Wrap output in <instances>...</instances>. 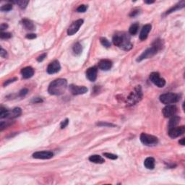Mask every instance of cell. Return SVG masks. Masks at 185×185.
I'll list each match as a JSON object with an SVG mask.
<instances>
[{
	"label": "cell",
	"instance_id": "cell-31",
	"mask_svg": "<svg viewBox=\"0 0 185 185\" xmlns=\"http://www.w3.org/2000/svg\"><path fill=\"white\" fill-rule=\"evenodd\" d=\"M96 125L97 126H101V127H114L115 125L113 124H111V123H108V122H98L97 124H96Z\"/></svg>",
	"mask_w": 185,
	"mask_h": 185
},
{
	"label": "cell",
	"instance_id": "cell-25",
	"mask_svg": "<svg viewBox=\"0 0 185 185\" xmlns=\"http://www.w3.org/2000/svg\"><path fill=\"white\" fill-rule=\"evenodd\" d=\"M138 29H139V24L138 23H134L130 26V29H129V33L130 35H135L138 33Z\"/></svg>",
	"mask_w": 185,
	"mask_h": 185
},
{
	"label": "cell",
	"instance_id": "cell-34",
	"mask_svg": "<svg viewBox=\"0 0 185 185\" xmlns=\"http://www.w3.org/2000/svg\"><path fill=\"white\" fill-rule=\"evenodd\" d=\"M16 80H18V78H17V77H14V78L10 79V80H7V81H5L3 83V86H7V85H10V83H12V82H15Z\"/></svg>",
	"mask_w": 185,
	"mask_h": 185
},
{
	"label": "cell",
	"instance_id": "cell-32",
	"mask_svg": "<svg viewBox=\"0 0 185 185\" xmlns=\"http://www.w3.org/2000/svg\"><path fill=\"white\" fill-rule=\"evenodd\" d=\"M103 155L105 157H106L107 158H109V159L111 160H116L117 159L118 156L116 155L112 154V153H104Z\"/></svg>",
	"mask_w": 185,
	"mask_h": 185
},
{
	"label": "cell",
	"instance_id": "cell-18",
	"mask_svg": "<svg viewBox=\"0 0 185 185\" xmlns=\"http://www.w3.org/2000/svg\"><path fill=\"white\" fill-rule=\"evenodd\" d=\"M22 24H23V27L26 28V30H33L35 29L33 23L30 20L27 19V18H24V19L22 20Z\"/></svg>",
	"mask_w": 185,
	"mask_h": 185
},
{
	"label": "cell",
	"instance_id": "cell-17",
	"mask_svg": "<svg viewBox=\"0 0 185 185\" xmlns=\"http://www.w3.org/2000/svg\"><path fill=\"white\" fill-rule=\"evenodd\" d=\"M21 74L24 79L32 77L34 74V69L31 67H26L21 69Z\"/></svg>",
	"mask_w": 185,
	"mask_h": 185
},
{
	"label": "cell",
	"instance_id": "cell-16",
	"mask_svg": "<svg viewBox=\"0 0 185 185\" xmlns=\"http://www.w3.org/2000/svg\"><path fill=\"white\" fill-rule=\"evenodd\" d=\"M111 67H112V62L109 60H102L99 63V68L101 70H109Z\"/></svg>",
	"mask_w": 185,
	"mask_h": 185
},
{
	"label": "cell",
	"instance_id": "cell-42",
	"mask_svg": "<svg viewBox=\"0 0 185 185\" xmlns=\"http://www.w3.org/2000/svg\"><path fill=\"white\" fill-rule=\"evenodd\" d=\"M7 28H8V26H7V24H6V23H2V24L1 25V26H0V29H1V32L4 30H5V29H7Z\"/></svg>",
	"mask_w": 185,
	"mask_h": 185
},
{
	"label": "cell",
	"instance_id": "cell-35",
	"mask_svg": "<svg viewBox=\"0 0 185 185\" xmlns=\"http://www.w3.org/2000/svg\"><path fill=\"white\" fill-rule=\"evenodd\" d=\"M68 124H69V119H66L65 120L62 121V122H61V124H60V127H61V129L65 128V127H66L68 125Z\"/></svg>",
	"mask_w": 185,
	"mask_h": 185
},
{
	"label": "cell",
	"instance_id": "cell-14",
	"mask_svg": "<svg viewBox=\"0 0 185 185\" xmlns=\"http://www.w3.org/2000/svg\"><path fill=\"white\" fill-rule=\"evenodd\" d=\"M97 73L98 69L96 67H92L87 69L86 71V77L91 82L96 81L97 78Z\"/></svg>",
	"mask_w": 185,
	"mask_h": 185
},
{
	"label": "cell",
	"instance_id": "cell-11",
	"mask_svg": "<svg viewBox=\"0 0 185 185\" xmlns=\"http://www.w3.org/2000/svg\"><path fill=\"white\" fill-rule=\"evenodd\" d=\"M60 69H61V66H60V62L57 60H54L48 65L46 71H47L48 74H52L60 72Z\"/></svg>",
	"mask_w": 185,
	"mask_h": 185
},
{
	"label": "cell",
	"instance_id": "cell-19",
	"mask_svg": "<svg viewBox=\"0 0 185 185\" xmlns=\"http://www.w3.org/2000/svg\"><path fill=\"white\" fill-rule=\"evenodd\" d=\"M144 166L147 169H153L155 168V159L152 157H148L144 161Z\"/></svg>",
	"mask_w": 185,
	"mask_h": 185
},
{
	"label": "cell",
	"instance_id": "cell-12",
	"mask_svg": "<svg viewBox=\"0 0 185 185\" xmlns=\"http://www.w3.org/2000/svg\"><path fill=\"white\" fill-rule=\"evenodd\" d=\"M69 91L72 95L77 96V95L85 94L88 91V88L85 86H78L75 85H69Z\"/></svg>",
	"mask_w": 185,
	"mask_h": 185
},
{
	"label": "cell",
	"instance_id": "cell-43",
	"mask_svg": "<svg viewBox=\"0 0 185 185\" xmlns=\"http://www.w3.org/2000/svg\"><path fill=\"white\" fill-rule=\"evenodd\" d=\"M184 141H185L184 138H182V139H181L179 141V143L180 145H185Z\"/></svg>",
	"mask_w": 185,
	"mask_h": 185
},
{
	"label": "cell",
	"instance_id": "cell-8",
	"mask_svg": "<svg viewBox=\"0 0 185 185\" xmlns=\"http://www.w3.org/2000/svg\"><path fill=\"white\" fill-rule=\"evenodd\" d=\"M177 112V107L174 104H169V105H166L165 106L164 109L162 110L163 115L164 117L166 118H171L172 116H175L176 113Z\"/></svg>",
	"mask_w": 185,
	"mask_h": 185
},
{
	"label": "cell",
	"instance_id": "cell-15",
	"mask_svg": "<svg viewBox=\"0 0 185 185\" xmlns=\"http://www.w3.org/2000/svg\"><path fill=\"white\" fill-rule=\"evenodd\" d=\"M151 28L152 26L150 24H147L142 27L139 36L140 41H145V40L147 38V35H148L149 32L151 30Z\"/></svg>",
	"mask_w": 185,
	"mask_h": 185
},
{
	"label": "cell",
	"instance_id": "cell-44",
	"mask_svg": "<svg viewBox=\"0 0 185 185\" xmlns=\"http://www.w3.org/2000/svg\"><path fill=\"white\" fill-rule=\"evenodd\" d=\"M145 3H146V4H153V3H154V1H145Z\"/></svg>",
	"mask_w": 185,
	"mask_h": 185
},
{
	"label": "cell",
	"instance_id": "cell-38",
	"mask_svg": "<svg viewBox=\"0 0 185 185\" xmlns=\"http://www.w3.org/2000/svg\"><path fill=\"white\" fill-rule=\"evenodd\" d=\"M0 56L3 58H6L7 57V53L4 49H3L2 48H1V51H0Z\"/></svg>",
	"mask_w": 185,
	"mask_h": 185
},
{
	"label": "cell",
	"instance_id": "cell-20",
	"mask_svg": "<svg viewBox=\"0 0 185 185\" xmlns=\"http://www.w3.org/2000/svg\"><path fill=\"white\" fill-rule=\"evenodd\" d=\"M184 6H185V1H184V0H183V1H180V2L178 3V4L174 6L173 7H172L171 9H169V10L166 12V15H169V14L172 13V12H175V11L181 10V9L184 8Z\"/></svg>",
	"mask_w": 185,
	"mask_h": 185
},
{
	"label": "cell",
	"instance_id": "cell-23",
	"mask_svg": "<svg viewBox=\"0 0 185 185\" xmlns=\"http://www.w3.org/2000/svg\"><path fill=\"white\" fill-rule=\"evenodd\" d=\"M180 121V117L178 116H174L172 117H171L170 121H169V129L173 128V127H176L177 124H179Z\"/></svg>",
	"mask_w": 185,
	"mask_h": 185
},
{
	"label": "cell",
	"instance_id": "cell-2",
	"mask_svg": "<svg viewBox=\"0 0 185 185\" xmlns=\"http://www.w3.org/2000/svg\"><path fill=\"white\" fill-rule=\"evenodd\" d=\"M67 87V81L63 78L57 79L52 82L48 88V92L52 96H60L65 92Z\"/></svg>",
	"mask_w": 185,
	"mask_h": 185
},
{
	"label": "cell",
	"instance_id": "cell-28",
	"mask_svg": "<svg viewBox=\"0 0 185 185\" xmlns=\"http://www.w3.org/2000/svg\"><path fill=\"white\" fill-rule=\"evenodd\" d=\"M100 42L102 45L106 48H109L111 46V43L108 41V40L107 38H104V37H101L100 38Z\"/></svg>",
	"mask_w": 185,
	"mask_h": 185
},
{
	"label": "cell",
	"instance_id": "cell-7",
	"mask_svg": "<svg viewBox=\"0 0 185 185\" xmlns=\"http://www.w3.org/2000/svg\"><path fill=\"white\" fill-rule=\"evenodd\" d=\"M149 78H150V81L158 88H163L166 85V80L160 76V74L158 72H154L150 73Z\"/></svg>",
	"mask_w": 185,
	"mask_h": 185
},
{
	"label": "cell",
	"instance_id": "cell-29",
	"mask_svg": "<svg viewBox=\"0 0 185 185\" xmlns=\"http://www.w3.org/2000/svg\"><path fill=\"white\" fill-rule=\"evenodd\" d=\"M12 10V4H6L1 7V11H2V12H9V11H10Z\"/></svg>",
	"mask_w": 185,
	"mask_h": 185
},
{
	"label": "cell",
	"instance_id": "cell-21",
	"mask_svg": "<svg viewBox=\"0 0 185 185\" xmlns=\"http://www.w3.org/2000/svg\"><path fill=\"white\" fill-rule=\"evenodd\" d=\"M89 161H91V162L94 163V164H103V163L105 162L103 158L99 155H91V156H90Z\"/></svg>",
	"mask_w": 185,
	"mask_h": 185
},
{
	"label": "cell",
	"instance_id": "cell-33",
	"mask_svg": "<svg viewBox=\"0 0 185 185\" xmlns=\"http://www.w3.org/2000/svg\"><path fill=\"white\" fill-rule=\"evenodd\" d=\"M88 9V6L85 5V4H82V5L79 6L78 8L77 9V11L78 12H85Z\"/></svg>",
	"mask_w": 185,
	"mask_h": 185
},
{
	"label": "cell",
	"instance_id": "cell-9",
	"mask_svg": "<svg viewBox=\"0 0 185 185\" xmlns=\"http://www.w3.org/2000/svg\"><path fill=\"white\" fill-rule=\"evenodd\" d=\"M185 132L184 126L181 127H175L173 128L169 129V135L171 138H176L178 137L181 136Z\"/></svg>",
	"mask_w": 185,
	"mask_h": 185
},
{
	"label": "cell",
	"instance_id": "cell-5",
	"mask_svg": "<svg viewBox=\"0 0 185 185\" xmlns=\"http://www.w3.org/2000/svg\"><path fill=\"white\" fill-rule=\"evenodd\" d=\"M160 101L166 105L174 104L177 103L180 100V96L179 94L174 93H167L161 95Z\"/></svg>",
	"mask_w": 185,
	"mask_h": 185
},
{
	"label": "cell",
	"instance_id": "cell-40",
	"mask_svg": "<svg viewBox=\"0 0 185 185\" xmlns=\"http://www.w3.org/2000/svg\"><path fill=\"white\" fill-rule=\"evenodd\" d=\"M32 102L33 103H42V102H43V100H42L41 98H35V99H33Z\"/></svg>",
	"mask_w": 185,
	"mask_h": 185
},
{
	"label": "cell",
	"instance_id": "cell-13",
	"mask_svg": "<svg viewBox=\"0 0 185 185\" xmlns=\"http://www.w3.org/2000/svg\"><path fill=\"white\" fill-rule=\"evenodd\" d=\"M54 156V153L51 151H38L33 154V158L35 159H50Z\"/></svg>",
	"mask_w": 185,
	"mask_h": 185
},
{
	"label": "cell",
	"instance_id": "cell-3",
	"mask_svg": "<svg viewBox=\"0 0 185 185\" xmlns=\"http://www.w3.org/2000/svg\"><path fill=\"white\" fill-rule=\"evenodd\" d=\"M162 42H161V40H155L154 43H153V45L151 46V47L146 49V50L138 57V59L137 60V62H141L143 60H145V59H148L152 57L153 56H154L158 51L161 50V49H162Z\"/></svg>",
	"mask_w": 185,
	"mask_h": 185
},
{
	"label": "cell",
	"instance_id": "cell-27",
	"mask_svg": "<svg viewBox=\"0 0 185 185\" xmlns=\"http://www.w3.org/2000/svg\"><path fill=\"white\" fill-rule=\"evenodd\" d=\"M9 112H10V111H9L8 110L4 108L3 106H1V108H0V117H1V119L8 117Z\"/></svg>",
	"mask_w": 185,
	"mask_h": 185
},
{
	"label": "cell",
	"instance_id": "cell-26",
	"mask_svg": "<svg viewBox=\"0 0 185 185\" xmlns=\"http://www.w3.org/2000/svg\"><path fill=\"white\" fill-rule=\"evenodd\" d=\"M13 3H15V4H18L21 9H25L26 7H27L28 4L29 3L28 1H26V0H18L16 1H12Z\"/></svg>",
	"mask_w": 185,
	"mask_h": 185
},
{
	"label": "cell",
	"instance_id": "cell-36",
	"mask_svg": "<svg viewBox=\"0 0 185 185\" xmlns=\"http://www.w3.org/2000/svg\"><path fill=\"white\" fill-rule=\"evenodd\" d=\"M28 90L26 89V88H23V89H22L19 92V96L21 97H23V96H26L28 94Z\"/></svg>",
	"mask_w": 185,
	"mask_h": 185
},
{
	"label": "cell",
	"instance_id": "cell-30",
	"mask_svg": "<svg viewBox=\"0 0 185 185\" xmlns=\"http://www.w3.org/2000/svg\"><path fill=\"white\" fill-rule=\"evenodd\" d=\"M11 37H12V34L10 33L1 32V33H0V38L1 39H9Z\"/></svg>",
	"mask_w": 185,
	"mask_h": 185
},
{
	"label": "cell",
	"instance_id": "cell-37",
	"mask_svg": "<svg viewBox=\"0 0 185 185\" xmlns=\"http://www.w3.org/2000/svg\"><path fill=\"white\" fill-rule=\"evenodd\" d=\"M139 13H140L139 10H138V9H135V10H133V11H132L131 12H130V17L136 16V15H138V14H139Z\"/></svg>",
	"mask_w": 185,
	"mask_h": 185
},
{
	"label": "cell",
	"instance_id": "cell-22",
	"mask_svg": "<svg viewBox=\"0 0 185 185\" xmlns=\"http://www.w3.org/2000/svg\"><path fill=\"white\" fill-rule=\"evenodd\" d=\"M22 113V109L21 108H15L14 109H12V111L9 112L8 118L10 119H14V118L18 117L19 116H21Z\"/></svg>",
	"mask_w": 185,
	"mask_h": 185
},
{
	"label": "cell",
	"instance_id": "cell-24",
	"mask_svg": "<svg viewBox=\"0 0 185 185\" xmlns=\"http://www.w3.org/2000/svg\"><path fill=\"white\" fill-rule=\"evenodd\" d=\"M72 51L73 52H74V54H75V55L77 56H79L81 54V53L82 52V45L80 44L79 42H77V43H76L73 46V48H72Z\"/></svg>",
	"mask_w": 185,
	"mask_h": 185
},
{
	"label": "cell",
	"instance_id": "cell-6",
	"mask_svg": "<svg viewBox=\"0 0 185 185\" xmlns=\"http://www.w3.org/2000/svg\"><path fill=\"white\" fill-rule=\"evenodd\" d=\"M141 142L147 146H153L158 144V138L153 135H148L146 133H142L140 137Z\"/></svg>",
	"mask_w": 185,
	"mask_h": 185
},
{
	"label": "cell",
	"instance_id": "cell-41",
	"mask_svg": "<svg viewBox=\"0 0 185 185\" xmlns=\"http://www.w3.org/2000/svg\"><path fill=\"white\" fill-rule=\"evenodd\" d=\"M26 38H28V39H34V38H36V35L34 33L28 34V35H26Z\"/></svg>",
	"mask_w": 185,
	"mask_h": 185
},
{
	"label": "cell",
	"instance_id": "cell-4",
	"mask_svg": "<svg viewBox=\"0 0 185 185\" xmlns=\"http://www.w3.org/2000/svg\"><path fill=\"white\" fill-rule=\"evenodd\" d=\"M142 98V91L141 86H136L133 89V91L130 93L127 97L126 102L128 106H133L140 101Z\"/></svg>",
	"mask_w": 185,
	"mask_h": 185
},
{
	"label": "cell",
	"instance_id": "cell-1",
	"mask_svg": "<svg viewBox=\"0 0 185 185\" xmlns=\"http://www.w3.org/2000/svg\"><path fill=\"white\" fill-rule=\"evenodd\" d=\"M113 43L124 51H130L133 49V45L130 41V36L125 32H118L113 36Z\"/></svg>",
	"mask_w": 185,
	"mask_h": 185
},
{
	"label": "cell",
	"instance_id": "cell-10",
	"mask_svg": "<svg viewBox=\"0 0 185 185\" xmlns=\"http://www.w3.org/2000/svg\"><path fill=\"white\" fill-rule=\"evenodd\" d=\"M83 24V20L79 19L77 21H74V23L71 25L67 30V34L69 35H72L75 34L77 31L79 30L80 28L81 27L82 25Z\"/></svg>",
	"mask_w": 185,
	"mask_h": 185
},
{
	"label": "cell",
	"instance_id": "cell-39",
	"mask_svg": "<svg viewBox=\"0 0 185 185\" xmlns=\"http://www.w3.org/2000/svg\"><path fill=\"white\" fill-rule=\"evenodd\" d=\"M46 57V53H44V54H41V56H39V57L37 58V61H38V62H41L42 61H43L44 60V59Z\"/></svg>",
	"mask_w": 185,
	"mask_h": 185
}]
</instances>
